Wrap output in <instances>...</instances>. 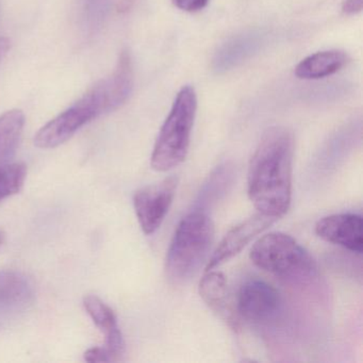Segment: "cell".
<instances>
[{
	"label": "cell",
	"instance_id": "6da1fadb",
	"mask_svg": "<svg viewBox=\"0 0 363 363\" xmlns=\"http://www.w3.org/2000/svg\"><path fill=\"white\" fill-rule=\"evenodd\" d=\"M294 135L286 127H269L250 159L247 194L257 211L278 218L292 201Z\"/></svg>",
	"mask_w": 363,
	"mask_h": 363
},
{
	"label": "cell",
	"instance_id": "7a4b0ae2",
	"mask_svg": "<svg viewBox=\"0 0 363 363\" xmlns=\"http://www.w3.org/2000/svg\"><path fill=\"white\" fill-rule=\"evenodd\" d=\"M250 258L259 269L288 284L303 286L318 277L315 260L286 233H269L257 240Z\"/></svg>",
	"mask_w": 363,
	"mask_h": 363
},
{
	"label": "cell",
	"instance_id": "3957f363",
	"mask_svg": "<svg viewBox=\"0 0 363 363\" xmlns=\"http://www.w3.org/2000/svg\"><path fill=\"white\" fill-rule=\"evenodd\" d=\"M214 240V225L207 212L195 209L178 224L165 259V272L174 282L192 277L206 260Z\"/></svg>",
	"mask_w": 363,
	"mask_h": 363
},
{
	"label": "cell",
	"instance_id": "277c9868",
	"mask_svg": "<svg viewBox=\"0 0 363 363\" xmlns=\"http://www.w3.org/2000/svg\"><path fill=\"white\" fill-rule=\"evenodd\" d=\"M196 112L197 95L194 88L182 86L155 143L150 157L152 169L164 173L186 160Z\"/></svg>",
	"mask_w": 363,
	"mask_h": 363
},
{
	"label": "cell",
	"instance_id": "5b68a950",
	"mask_svg": "<svg viewBox=\"0 0 363 363\" xmlns=\"http://www.w3.org/2000/svg\"><path fill=\"white\" fill-rule=\"evenodd\" d=\"M108 113L105 101L96 84L69 109L44 125L35 137V145L42 150L58 147L94 118Z\"/></svg>",
	"mask_w": 363,
	"mask_h": 363
},
{
	"label": "cell",
	"instance_id": "8992f818",
	"mask_svg": "<svg viewBox=\"0 0 363 363\" xmlns=\"http://www.w3.org/2000/svg\"><path fill=\"white\" fill-rule=\"evenodd\" d=\"M178 178L169 176L162 182L139 189L133 195V207L142 231L154 235L164 220L177 191Z\"/></svg>",
	"mask_w": 363,
	"mask_h": 363
},
{
	"label": "cell",
	"instance_id": "52a82bcc",
	"mask_svg": "<svg viewBox=\"0 0 363 363\" xmlns=\"http://www.w3.org/2000/svg\"><path fill=\"white\" fill-rule=\"evenodd\" d=\"M238 315L254 324H267L277 318L281 297L264 280L250 279L240 288L237 299Z\"/></svg>",
	"mask_w": 363,
	"mask_h": 363
},
{
	"label": "cell",
	"instance_id": "ba28073f",
	"mask_svg": "<svg viewBox=\"0 0 363 363\" xmlns=\"http://www.w3.org/2000/svg\"><path fill=\"white\" fill-rule=\"evenodd\" d=\"M269 31L264 28H250L227 39L214 52L212 69L224 74L252 58L269 43Z\"/></svg>",
	"mask_w": 363,
	"mask_h": 363
},
{
	"label": "cell",
	"instance_id": "9c48e42d",
	"mask_svg": "<svg viewBox=\"0 0 363 363\" xmlns=\"http://www.w3.org/2000/svg\"><path fill=\"white\" fill-rule=\"evenodd\" d=\"M276 220H277L276 218L257 212L254 216L235 225L223 238L222 241L214 250L213 255L208 261L206 271L216 269V267H220L239 255L257 235L267 230Z\"/></svg>",
	"mask_w": 363,
	"mask_h": 363
},
{
	"label": "cell",
	"instance_id": "30bf717a",
	"mask_svg": "<svg viewBox=\"0 0 363 363\" xmlns=\"http://www.w3.org/2000/svg\"><path fill=\"white\" fill-rule=\"evenodd\" d=\"M362 228L360 214L337 213L318 220L314 231L324 241L361 255L363 252Z\"/></svg>",
	"mask_w": 363,
	"mask_h": 363
},
{
	"label": "cell",
	"instance_id": "8fae6325",
	"mask_svg": "<svg viewBox=\"0 0 363 363\" xmlns=\"http://www.w3.org/2000/svg\"><path fill=\"white\" fill-rule=\"evenodd\" d=\"M35 298V286L27 276L16 271H0V318L26 312Z\"/></svg>",
	"mask_w": 363,
	"mask_h": 363
},
{
	"label": "cell",
	"instance_id": "7c38bea8",
	"mask_svg": "<svg viewBox=\"0 0 363 363\" xmlns=\"http://www.w3.org/2000/svg\"><path fill=\"white\" fill-rule=\"evenodd\" d=\"M199 295L206 305L216 312L231 328L237 330L239 327L238 313L233 310L229 296L226 276L220 271H206L199 281Z\"/></svg>",
	"mask_w": 363,
	"mask_h": 363
},
{
	"label": "cell",
	"instance_id": "4fadbf2b",
	"mask_svg": "<svg viewBox=\"0 0 363 363\" xmlns=\"http://www.w3.org/2000/svg\"><path fill=\"white\" fill-rule=\"evenodd\" d=\"M84 306L94 324L105 335V346L112 361L120 360L124 352V340L113 310L95 295L84 297Z\"/></svg>",
	"mask_w": 363,
	"mask_h": 363
},
{
	"label": "cell",
	"instance_id": "5bb4252c",
	"mask_svg": "<svg viewBox=\"0 0 363 363\" xmlns=\"http://www.w3.org/2000/svg\"><path fill=\"white\" fill-rule=\"evenodd\" d=\"M348 61L350 58L342 50H323L303 59L295 67V76L299 79H322L341 71Z\"/></svg>",
	"mask_w": 363,
	"mask_h": 363
},
{
	"label": "cell",
	"instance_id": "9a60e30c",
	"mask_svg": "<svg viewBox=\"0 0 363 363\" xmlns=\"http://www.w3.org/2000/svg\"><path fill=\"white\" fill-rule=\"evenodd\" d=\"M25 127V116L18 109L0 116V167L9 164L16 156Z\"/></svg>",
	"mask_w": 363,
	"mask_h": 363
},
{
	"label": "cell",
	"instance_id": "2e32d148",
	"mask_svg": "<svg viewBox=\"0 0 363 363\" xmlns=\"http://www.w3.org/2000/svg\"><path fill=\"white\" fill-rule=\"evenodd\" d=\"M27 177L24 163H9L0 167V201L22 190Z\"/></svg>",
	"mask_w": 363,
	"mask_h": 363
},
{
	"label": "cell",
	"instance_id": "e0dca14e",
	"mask_svg": "<svg viewBox=\"0 0 363 363\" xmlns=\"http://www.w3.org/2000/svg\"><path fill=\"white\" fill-rule=\"evenodd\" d=\"M111 0H82V22L89 33L101 28L107 16Z\"/></svg>",
	"mask_w": 363,
	"mask_h": 363
},
{
	"label": "cell",
	"instance_id": "ac0fdd59",
	"mask_svg": "<svg viewBox=\"0 0 363 363\" xmlns=\"http://www.w3.org/2000/svg\"><path fill=\"white\" fill-rule=\"evenodd\" d=\"M174 6L182 11L196 13L207 7L209 0H172Z\"/></svg>",
	"mask_w": 363,
	"mask_h": 363
},
{
	"label": "cell",
	"instance_id": "d6986e66",
	"mask_svg": "<svg viewBox=\"0 0 363 363\" xmlns=\"http://www.w3.org/2000/svg\"><path fill=\"white\" fill-rule=\"evenodd\" d=\"M84 359L89 362H108L112 361L109 352L105 347H92L86 350Z\"/></svg>",
	"mask_w": 363,
	"mask_h": 363
},
{
	"label": "cell",
	"instance_id": "ffe728a7",
	"mask_svg": "<svg viewBox=\"0 0 363 363\" xmlns=\"http://www.w3.org/2000/svg\"><path fill=\"white\" fill-rule=\"evenodd\" d=\"M363 0H343L342 1V12L345 16H356L362 11Z\"/></svg>",
	"mask_w": 363,
	"mask_h": 363
},
{
	"label": "cell",
	"instance_id": "44dd1931",
	"mask_svg": "<svg viewBox=\"0 0 363 363\" xmlns=\"http://www.w3.org/2000/svg\"><path fill=\"white\" fill-rule=\"evenodd\" d=\"M10 46H11V43H10V40L7 39V38L0 37V61L3 60L4 57L8 54L9 52Z\"/></svg>",
	"mask_w": 363,
	"mask_h": 363
},
{
	"label": "cell",
	"instance_id": "7402d4cb",
	"mask_svg": "<svg viewBox=\"0 0 363 363\" xmlns=\"http://www.w3.org/2000/svg\"><path fill=\"white\" fill-rule=\"evenodd\" d=\"M4 241H5V233L0 230V246L3 245Z\"/></svg>",
	"mask_w": 363,
	"mask_h": 363
}]
</instances>
